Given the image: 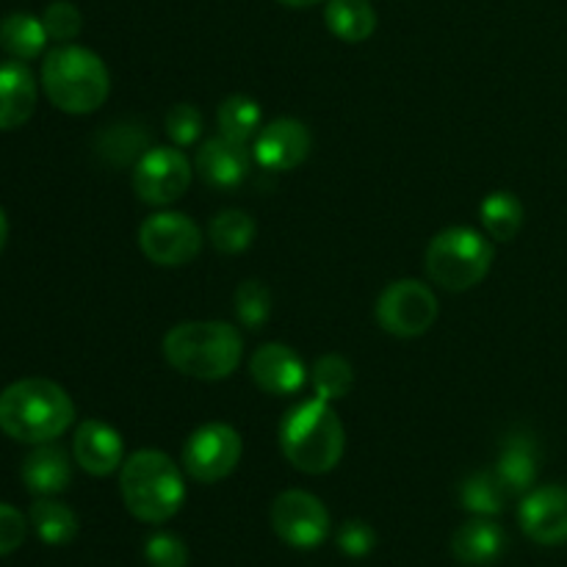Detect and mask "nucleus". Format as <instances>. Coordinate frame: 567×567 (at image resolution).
I'll return each instance as SVG.
<instances>
[{"instance_id":"14","label":"nucleus","mask_w":567,"mask_h":567,"mask_svg":"<svg viewBox=\"0 0 567 567\" xmlns=\"http://www.w3.org/2000/svg\"><path fill=\"white\" fill-rule=\"evenodd\" d=\"M249 374L260 391L275 393V396L299 393L308 382L302 358L286 343H264L249 360Z\"/></svg>"},{"instance_id":"33","label":"nucleus","mask_w":567,"mask_h":567,"mask_svg":"<svg viewBox=\"0 0 567 567\" xmlns=\"http://www.w3.org/2000/svg\"><path fill=\"white\" fill-rule=\"evenodd\" d=\"M203 133V114L192 103L172 105L166 114V136L181 147H192Z\"/></svg>"},{"instance_id":"4","label":"nucleus","mask_w":567,"mask_h":567,"mask_svg":"<svg viewBox=\"0 0 567 567\" xmlns=\"http://www.w3.org/2000/svg\"><path fill=\"white\" fill-rule=\"evenodd\" d=\"M280 449L293 468L319 476L341 463L347 432L332 404L316 396L288 410L280 424Z\"/></svg>"},{"instance_id":"32","label":"nucleus","mask_w":567,"mask_h":567,"mask_svg":"<svg viewBox=\"0 0 567 567\" xmlns=\"http://www.w3.org/2000/svg\"><path fill=\"white\" fill-rule=\"evenodd\" d=\"M42 22L48 37L55 39V42H70V39H75L83 28L81 11H78V6L70 3V0H55V3H50L48 9H44Z\"/></svg>"},{"instance_id":"22","label":"nucleus","mask_w":567,"mask_h":567,"mask_svg":"<svg viewBox=\"0 0 567 567\" xmlns=\"http://www.w3.org/2000/svg\"><path fill=\"white\" fill-rule=\"evenodd\" d=\"M482 225L496 241H513L524 227V203L513 192H493L480 205Z\"/></svg>"},{"instance_id":"12","label":"nucleus","mask_w":567,"mask_h":567,"mask_svg":"<svg viewBox=\"0 0 567 567\" xmlns=\"http://www.w3.org/2000/svg\"><path fill=\"white\" fill-rule=\"evenodd\" d=\"M520 529L540 546L567 543V487L546 485L529 491L518 509Z\"/></svg>"},{"instance_id":"27","label":"nucleus","mask_w":567,"mask_h":567,"mask_svg":"<svg viewBox=\"0 0 567 567\" xmlns=\"http://www.w3.org/2000/svg\"><path fill=\"white\" fill-rule=\"evenodd\" d=\"M97 150L111 166H127L147 153V133L136 122H120L100 133Z\"/></svg>"},{"instance_id":"3","label":"nucleus","mask_w":567,"mask_h":567,"mask_svg":"<svg viewBox=\"0 0 567 567\" xmlns=\"http://www.w3.org/2000/svg\"><path fill=\"white\" fill-rule=\"evenodd\" d=\"M120 493L133 518L142 524H166L186 502V482L169 454L142 449L122 463Z\"/></svg>"},{"instance_id":"8","label":"nucleus","mask_w":567,"mask_h":567,"mask_svg":"<svg viewBox=\"0 0 567 567\" xmlns=\"http://www.w3.org/2000/svg\"><path fill=\"white\" fill-rule=\"evenodd\" d=\"M241 454V435L230 424H205L194 430L183 446V465L192 480L214 485L238 468Z\"/></svg>"},{"instance_id":"31","label":"nucleus","mask_w":567,"mask_h":567,"mask_svg":"<svg viewBox=\"0 0 567 567\" xmlns=\"http://www.w3.org/2000/svg\"><path fill=\"white\" fill-rule=\"evenodd\" d=\"M144 559H147L150 567H186L188 548L172 532H155L144 543Z\"/></svg>"},{"instance_id":"34","label":"nucleus","mask_w":567,"mask_h":567,"mask_svg":"<svg viewBox=\"0 0 567 567\" xmlns=\"http://www.w3.org/2000/svg\"><path fill=\"white\" fill-rule=\"evenodd\" d=\"M336 543H338V548H341V551L347 554V557L363 559V557H369L371 551H374L377 532L371 529V526L365 524V520L354 518V520H347V524H343L341 529H338Z\"/></svg>"},{"instance_id":"7","label":"nucleus","mask_w":567,"mask_h":567,"mask_svg":"<svg viewBox=\"0 0 567 567\" xmlns=\"http://www.w3.org/2000/svg\"><path fill=\"white\" fill-rule=\"evenodd\" d=\"M377 321L396 338H419L437 321V299L419 280H396L377 299Z\"/></svg>"},{"instance_id":"6","label":"nucleus","mask_w":567,"mask_h":567,"mask_svg":"<svg viewBox=\"0 0 567 567\" xmlns=\"http://www.w3.org/2000/svg\"><path fill=\"white\" fill-rule=\"evenodd\" d=\"M493 266V244L471 227H449L426 247V275L446 291L480 286Z\"/></svg>"},{"instance_id":"30","label":"nucleus","mask_w":567,"mask_h":567,"mask_svg":"<svg viewBox=\"0 0 567 567\" xmlns=\"http://www.w3.org/2000/svg\"><path fill=\"white\" fill-rule=\"evenodd\" d=\"M236 316L247 330H260L271 316V291L260 280H247L236 291Z\"/></svg>"},{"instance_id":"37","label":"nucleus","mask_w":567,"mask_h":567,"mask_svg":"<svg viewBox=\"0 0 567 567\" xmlns=\"http://www.w3.org/2000/svg\"><path fill=\"white\" fill-rule=\"evenodd\" d=\"M277 3H282V6H291V9H308V6H316V3H321V0H277Z\"/></svg>"},{"instance_id":"20","label":"nucleus","mask_w":567,"mask_h":567,"mask_svg":"<svg viewBox=\"0 0 567 567\" xmlns=\"http://www.w3.org/2000/svg\"><path fill=\"white\" fill-rule=\"evenodd\" d=\"M70 480V457H66L64 449L50 446V443H39V449H33L22 463V482L39 498H50L66 491Z\"/></svg>"},{"instance_id":"29","label":"nucleus","mask_w":567,"mask_h":567,"mask_svg":"<svg viewBox=\"0 0 567 567\" xmlns=\"http://www.w3.org/2000/svg\"><path fill=\"white\" fill-rule=\"evenodd\" d=\"M310 385H313L316 396L332 404L352 391L354 371L349 360L341 358V354H324L310 369Z\"/></svg>"},{"instance_id":"9","label":"nucleus","mask_w":567,"mask_h":567,"mask_svg":"<svg viewBox=\"0 0 567 567\" xmlns=\"http://www.w3.org/2000/svg\"><path fill=\"white\" fill-rule=\"evenodd\" d=\"M138 247L158 266H186L203 249V233L186 214H153L138 227Z\"/></svg>"},{"instance_id":"21","label":"nucleus","mask_w":567,"mask_h":567,"mask_svg":"<svg viewBox=\"0 0 567 567\" xmlns=\"http://www.w3.org/2000/svg\"><path fill=\"white\" fill-rule=\"evenodd\" d=\"M327 28L343 42H365L377 28V11L369 0H330L324 9Z\"/></svg>"},{"instance_id":"19","label":"nucleus","mask_w":567,"mask_h":567,"mask_svg":"<svg viewBox=\"0 0 567 567\" xmlns=\"http://www.w3.org/2000/svg\"><path fill=\"white\" fill-rule=\"evenodd\" d=\"M496 476L509 496H524L535 487L540 471V449L532 435H513L504 441L496 463Z\"/></svg>"},{"instance_id":"24","label":"nucleus","mask_w":567,"mask_h":567,"mask_svg":"<svg viewBox=\"0 0 567 567\" xmlns=\"http://www.w3.org/2000/svg\"><path fill=\"white\" fill-rule=\"evenodd\" d=\"M48 31L44 22L33 14H9L0 22V44L14 55L17 61H31L48 44Z\"/></svg>"},{"instance_id":"18","label":"nucleus","mask_w":567,"mask_h":567,"mask_svg":"<svg viewBox=\"0 0 567 567\" xmlns=\"http://www.w3.org/2000/svg\"><path fill=\"white\" fill-rule=\"evenodd\" d=\"M37 109V81L22 61L0 64V131H17Z\"/></svg>"},{"instance_id":"16","label":"nucleus","mask_w":567,"mask_h":567,"mask_svg":"<svg viewBox=\"0 0 567 567\" xmlns=\"http://www.w3.org/2000/svg\"><path fill=\"white\" fill-rule=\"evenodd\" d=\"M72 454H75L78 465L92 476H109L125 463V446H122L120 432L97 419H89L78 426Z\"/></svg>"},{"instance_id":"11","label":"nucleus","mask_w":567,"mask_h":567,"mask_svg":"<svg viewBox=\"0 0 567 567\" xmlns=\"http://www.w3.org/2000/svg\"><path fill=\"white\" fill-rule=\"evenodd\" d=\"M271 526L291 548H319L330 537V513L308 491H286L271 504Z\"/></svg>"},{"instance_id":"17","label":"nucleus","mask_w":567,"mask_h":567,"mask_svg":"<svg viewBox=\"0 0 567 567\" xmlns=\"http://www.w3.org/2000/svg\"><path fill=\"white\" fill-rule=\"evenodd\" d=\"M504 551H507V532L493 518H482V515L465 520L452 537L454 559L471 567L493 565Z\"/></svg>"},{"instance_id":"15","label":"nucleus","mask_w":567,"mask_h":567,"mask_svg":"<svg viewBox=\"0 0 567 567\" xmlns=\"http://www.w3.org/2000/svg\"><path fill=\"white\" fill-rule=\"evenodd\" d=\"M252 158L255 155L249 153L247 144L230 142L225 136L208 138L197 150V175L210 188H236L247 181Z\"/></svg>"},{"instance_id":"35","label":"nucleus","mask_w":567,"mask_h":567,"mask_svg":"<svg viewBox=\"0 0 567 567\" xmlns=\"http://www.w3.org/2000/svg\"><path fill=\"white\" fill-rule=\"evenodd\" d=\"M28 520L20 509L0 504V557H9L25 543Z\"/></svg>"},{"instance_id":"28","label":"nucleus","mask_w":567,"mask_h":567,"mask_svg":"<svg viewBox=\"0 0 567 567\" xmlns=\"http://www.w3.org/2000/svg\"><path fill=\"white\" fill-rule=\"evenodd\" d=\"M210 244L225 255H238L255 241V219L244 210H221L210 219Z\"/></svg>"},{"instance_id":"1","label":"nucleus","mask_w":567,"mask_h":567,"mask_svg":"<svg viewBox=\"0 0 567 567\" xmlns=\"http://www.w3.org/2000/svg\"><path fill=\"white\" fill-rule=\"evenodd\" d=\"M75 404L53 380L31 377L0 393V430L20 443H50L70 430Z\"/></svg>"},{"instance_id":"23","label":"nucleus","mask_w":567,"mask_h":567,"mask_svg":"<svg viewBox=\"0 0 567 567\" xmlns=\"http://www.w3.org/2000/svg\"><path fill=\"white\" fill-rule=\"evenodd\" d=\"M31 526L48 546H66L78 537V515L66 504L53 498H39L31 507Z\"/></svg>"},{"instance_id":"5","label":"nucleus","mask_w":567,"mask_h":567,"mask_svg":"<svg viewBox=\"0 0 567 567\" xmlns=\"http://www.w3.org/2000/svg\"><path fill=\"white\" fill-rule=\"evenodd\" d=\"M42 86L55 109L81 116L109 100L111 75L97 53L78 44H61L44 55Z\"/></svg>"},{"instance_id":"26","label":"nucleus","mask_w":567,"mask_h":567,"mask_svg":"<svg viewBox=\"0 0 567 567\" xmlns=\"http://www.w3.org/2000/svg\"><path fill=\"white\" fill-rule=\"evenodd\" d=\"M260 120H264V111L247 94H233L216 111V122H219L221 136L230 138V142L247 144L249 138L258 136Z\"/></svg>"},{"instance_id":"13","label":"nucleus","mask_w":567,"mask_h":567,"mask_svg":"<svg viewBox=\"0 0 567 567\" xmlns=\"http://www.w3.org/2000/svg\"><path fill=\"white\" fill-rule=\"evenodd\" d=\"M310 131L299 120L282 116L269 122L264 131L255 136L252 155L266 172H291L310 155Z\"/></svg>"},{"instance_id":"2","label":"nucleus","mask_w":567,"mask_h":567,"mask_svg":"<svg viewBox=\"0 0 567 567\" xmlns=\"http://www.w3.org/2000/svg\"><path fill=\"white\" fill-rule=\"evenodd\" d=\"M241 332L227 321H183L164 338V358L181 374L216 382L241 363Z\"/></svg>"},{"instance_id":"25","label":"nucleus","mask_w":567,"mask_h":567,"mask_svg":"<svg viewBox=\"0 0 567 567\" xmlns=\"http://www.w3.org/2000/svg\"><path fill=\"white\" fill-rule=\"evenodd\" d=\"M509 493L504 491V485L498 482L496 471H476L460 487V504H463L468 513L482 515V518H493V515L504 513V504H507Z\"/></svg>"},{"instance_id":"36","label":"nucleus","mask_w":567,"mask_h":567,"mask_svg":"<svg viewBox=\"0 0 567 567\" xmlns=\"http://www.w3.org/2000/svg\"><path fill=\"white\" fill-rule=\"evenodd\" d=\"M6 241H9V219H6L3 208H0V252L6 249Z\"/></svg>"},{"instance_id":"10","label":"nucleus","mask_w":567,"mask_h":567,"mask_svg":"<svg viewBox=\"0 0 567 567\" xmlns=\"http://www.w3.org/2000/svg\"><path fill=\"white\" fill-rule=\"evenodd\" d=\"M192 164L175 147H153L133 166V192L147 205H169L192 186Z\"/></svg>"}]
</instances>
